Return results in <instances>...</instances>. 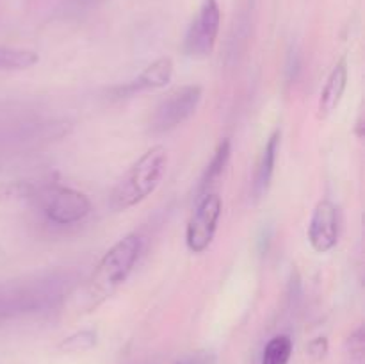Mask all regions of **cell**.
I'll list each match as a JSON object with an SVG mask.
<instances>
[{
	"label": "cell",
	"mask_w": 365,
	"mask_h": 364,
	"mask_svg": "<svg viewBox=\"0 0 365 364\" xmlns=\"http://www.w3.org/2000/svg\"><path fill=\"white\" fill-rule=\"evenodd\" d=\"M341 236L339 209L331 200H321L309 223V243L317 253H328L337 246Z\"/></svg>",
	"instance_id": "ba28073f"
},
{
	"label": "cell",
	"mask_w": 365,
	"mask_h": 364,
	"mask_svg": "<svg viewBox=\"0 0 365 364\" xmlns=\"http://www.w3.org/2000/svg\"><path fill=\"white\" fill-rule=\"evenodd\" d=\"M346 350L351 357L355 359H362L365 352V330L364 327L355 328V330L349 334V338L346 339Z\"/></svg>",
	"instance_id": "2e32d148"
},
{
	"label": "cell",
	"mask_w": 365,
	"mask_h": 364,
	"mask_svg": "<svg viewBox=\"0 0 365 364\" xmlns=\"http://www.w3.org/2000/svg\"><path fill=\"white\" fill-rule=\"evenodd\" d=\"M221 27V11L217 0H203L198 14L189 25L184 39V52L189 57H207L216 46Z\"/></svg>",
	"instance_id": "52a82bcc"
},
{
	"label": "cell",
	"mask_w": 365,
	"mask_h": 364,
	"mask_svg": "<svg viewBox=\"0 0 365 364\" xmlns=\"http://www.w3.org/2000/svg\"><path fill=\"white\" fill-rule=\"evenodd\" d=\"M202 96V88L196 84L180 86L168 93L153 109L152 118H150V131L153 134H166L180 127L198 111Z\"/></svg>",
	"instance_id": "277c9868"
},
{
	"label": "cell",
	"mask_w": 365,
	"mask_h": 364,
	"mask_svg": "<svg viewBox=\"0 0 365 364\" xmlns=\"http://www.w3.org/2000/svg\"><path fill=\"white\" fill-rule=\"evenodd\" d=\"M355 134H356V138H364V120H362V116H360L359 121H356Z\"/></svg>",
	"instance_id": "ac0fdd59"
},
{
	"label": "cell",
	"mask_w": 365,
	"mask_h": 364,
	"mask_svg": "<svg viewBox=\"0 0 365 364\" xmlns=\"http://www.w3.org/2000/svg\"><path fill=\"white\" fill-rule=\"evenodd\" d=\"M307 353L316 360L323 359V357L328 353V339L321 338V335L319 338H314L312 341L307 345Z\"/></svg>",
	"instance_id": "e0dca14e"
},
{
	"label": "cell",
	"mask_w": 365,
	"mask_h": 364,
	"mask_svg": "<svg viewBox=\"0 0 365 364\" xmlns=\"http://www.w3.org/2000/svg\"><path fill=\"white\" fill-rule=\"evenodd\" d=\"M71 288L73 277L68 271L0 282V325L29 314L50 313L70 295Z\"/></svg>",
	"instance_id": "6da1fadb"
},
{
	"label": "cell",
	"mask_w": 365,
	"mask_h": 364,
	"mask_svg": "<svg viewBox=\"0 0 365 364\" xmlns=\"http://www.w3.org/2000/svg\"><path fill=\"white\" fill-rule=\"evenodd\" d=\"M173 68L175 64L173 61H171V57H160V59L150 63L134 81L121 86V88L118 89V95L127 96L135 95V93L166 88L171 82V79H173Z\"/></svg>",
	"instance_id": "9c48e42d"
},
{
	"label": "cell",
	"mask_w": 365,
	"mask_h": 364,
	"mask_svg": "<svg viewBox=\"0 0 365 364\" xmlns=\"http://www.w3.org/2000/svg\"><path fill=\"white\" fill-rule=\"evenodd\" d=\"M280 141H282V131L280 128H277V131L269 136V139H267L266 146H264L262 150V156H260L259 159V166H257L255 182H253V193H255L257 198L266 195L267 189H269L271 186V181H273Z\"/></svg>",
	"instance_id": "8fae6325"
},
{
	"label": "cell",
	"mask_w": 365,
	"mask_h": 364,
	"mask_svg": "<svg viewBox=\"0 0 365 364\" xmlns=\"http://www.w3.org/2000/svg\"><path fill=\"white\" fill-rule=\"evenodd\" d=\"M96 339H98L96 330H91V328H88V330H78L75 332V334L64 338L63 341H61L59 348L68 353L88 352V350H91L93 346L96 345Z\"/></svg>",
	"instance_id": "9a60e30c"
},
{
	"label": "cell",
	"mask_w": 365,
	"mask_h": 364,
	"mask_svg": "<svg viewBox=\"0 0 365 364\" xmlns=\"http://www.w3.org/2000/svg\"><path fill=\"white\" fill-rule=\"evenodd\" d=\"M292 355V339L287 334H278L267 341L260 364H289Z\"/></svg>",
	"instance_id": "5bb4252c"
},
{
	"label": "cell",
	"mask_w": 365,
	"mask_h": 364,
	"mask_svg": "<svg viewBox=\"0 0 365 364\" xmlns=\"http://www.w3.org/2000/svg\"><path fill=\"white\" fill-rule=\"evenodd\" d=\"M230 156H232V143L230 139L225 138L223 141L217 145L212 159L209 161L207 168L203 170L202 177H200L198 188H196V198H202L203 195L210 193V189H212V186L216 184L217 178L223 175L225 168H227L228 161H230Z\"/></svg>",
	"instance_id": "7c38bea8"
},
{
	"label": "cell",
	"mask_w": 365,
	"mask_h": 364,
	"mask_svg": "<svg viewBox=\"0 0 365 364\" xmlns=\"http://www.w3.org/2000/svg\"><path fill=\"white\" fill-rule=\"evenodd\" d=\"M39 63V56L34 50L0 46V68L2 70H27Z\"/></svg>",
	"instance_id": "4fadbf2b"
},
{
	"label": "cell",
	"mask_w": 365,
	"mask_h": 364,
	"mask_svg": "<svg viewBox=\"0 0 365 364\" xmlns=\"http://www.w3.org/2000/svg\"><path fill=\"white\" fill-rule=\"evenodd\" d=\"M143 252V238L139 234H127L107 250L93 270L91 277L81 288L77 305L82 313H93L106 303L130 277Z\"/></svg>",
	"instance_id": "7a4b0ae2"
},
{
	"label": "cell",
	"mask_w": 365,
	"mask_h": 364,
	"mask_svg": "<svg viewBox=\"0 0 365 364\" xmlns=\"http://www.w3.org/2000/svg\"><path fill=\"white\" fill-rule=\"evenodd\" d=\"M91 209L89 196L73 188L57 186L48 189L43 196V213L46 220L61 227L81 223L91 214Z\"/></svg>",
	"instance_id": "8992f818"
},
{
	"label": "cell",
	"mask_w": 365,
	"mask_h": 364,
	"mask_svg": "<svg viewBox=\"0 0 365 364\" xmlns=\"http://www.w3.org/2000/svg\"><path fill=\"white\" fill-rule=\"evenodd\" d=\"M166 168L168 150L163 145H155L146 150L110 191V209L114 213H123L145 202L160 186L166 175Z\"/></svg>",
	"instance_id": "3957f363"
},
{
	"label": "cell",
	"mask_w": 365,
	"mask_h": 364,
	"mask_svg": "<svg viewBox=\"0 0 365 364\" xmlns=\"http://www.w3.org/2000/svg\"><path fill=\"white\" fill-rule=\"evenodd\" d=\"M221 213H223V202L217 193L210 191L198 198V206L189 218L185 228V245L192 253H203L212 245L220 227Z\"/></svg>",
	"instance_id": "5b68a950"
},
{
	"label": "cell",
	"mask_w": 365,
	"mask_h": 364,
	"mask_svg": "<svg viewBox=\"0 0 365 364\" xmlns=\"http://www.w3.org/2000/svg\"><path fill=\"white\" fill-rule=\"evenodd\" d=\"M348 61L341 59L328 75L319 98V118H328L341 103L348 88Z\"/></svg>",
	"instance_id": "30bf717a"
}]
</instances>
